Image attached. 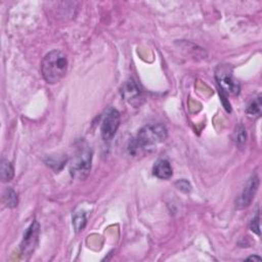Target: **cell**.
I'll return each mask as SVG.
<instances>
[{
    "mask_svg": "<svg viewBox=\"0 0 262 262\" xmlns=\"http://www.w3.org/2000/svg\"><path fill=\"white\" fill-rule=\"evenodd\" d=\"M39 223L34 220L31 225L27 228L26 233L24 234L23 241L21 243V253L24 256H30L38 245L39 240Z\"/></svg>",
    "mask_w": 262,
    "mask_h": 262,
    "instance_id": "obj_7",
    "label": "cell"
},
{
    "mask_svg": "<svg viewBox=\"0 0 262 262\" xmlns=\"http://www.w3.org/2000/svg\"><path fill=\"white\" fill-rule=\"evenodd\" d=\"M4 202L10 208H15L18 206V194L12 187H8L4 192Z\"/></svg>",
    "mask_w": 262,
    "mask_h": 262,
    "instance_id": "obj_12",
    "label": "cell"
},
{
    "mask_svg": "<svg viewBox=\"0 0 262 262\" xmlns=\"http://www.w3.org/2000/svg\"><path fill=\"white\" fill-rule=\"evenodd\" d=\"M259 186V177L256 173L252 174L251 177L247 180L241 194L237 199V208L238 209H245L250 206L252 203L254 196L258 190Z\"/></svg>",
    "mask_w": 262,
    "mask_h": 262,
    "instance_id": "obj_6",
    "label": "cell"
},
{
    "mask_svg": "<svg viewBox=\"0 0 262 262\" xmlns=\"http://www.w3.org/2000/svg\"><path fill=\"white\" fill-rule=\"evenodd\" d=\"M15 176V169L12 163L9 160L3 159L2 165H0V177L4 182L11 181Z\"/></svg>",
    "mask_w": 262,
    "mask_h": 262,
    "instance_id": "obj_11",
    "label": "cell"
},
{
    "mask_svg": "<svg viewBox=\"0 0 262 262\" xmlns=\"http://www.w3.org/2000/svg\"><path fill=\"white\" fill-rule=\"evenodd\" d=\"M175 185L177 186V188L183 192H189L191 190V185L190 183L185 180V179H181V180H178Z\"/></svg>",
    "mask_w": 262,
    "mask_h": 262,
    "instance_id": "obj_15",
    "label": "cell"
},
{
    "mask_svg": "<svg viewBox=\"0 0 262 262\" xmlns=\"http://www.w3.org/2000/svg\"><path fill=\"white\" fill-rule=\"evenodd\" d=\"M251 231L255 233L256 235H260V217H259V212L256 214L254 219L251 222Z\"/></svg>",
    "mask_w": 262,
    "mask_h": 262,
    "instance_id": "obj_16",
    "label": "cell"
},
{
    "mask_svg": "<svg viewBox=\"0 0 262 262\" xmlns=\"http://www.w3.org/2000/svg\"><path fill=\"white\" fill-rule=\"evenodd\" d=\"M246 113L248 114V116L252 117V118H259L261 115V96H257L256 99H254L251 104L248 106Z\"/></svg>",
    "mask_w": 262,
    "mask_h": 262,
    "instance_id": "obj_13",
    "label": "cell"
},
{
    "mask_svg": "<svg viewBox=\"0 0 262 262\" xmlns=\"http://www.w3.org/2000/svg\"><path fill=\"white\" fill-rule=\"evenodd\" d=\"M247 260H257V261H261V257L259 256H250L247 258Z\"/></svg>",
    "mask_w": 262,
    "mask_h": 262,
    "instance_id": "obj_17",
    "label": "cell"
},
{
    "mask_svg": "<svg viewBox=\"0 0 262 262\" xmlns=\"http://www.w3.org/2000/svg\"><path fill=\"white\" fill-rule=\"evenodd\" d=\"M122 96L130 105L137 106L140 104V100L142 99V90L134 79L126 81L122 88Z\"/></svg>",
    "mask_w": 262,
    "mask_h": 262,
    "instance_id": "obj_8",
    "label": "cell"
},
{
    "mask_svg": "<svg viewBox=\"0 0 262 262\" xmlns=\"http://www.w3.org/2000/svg\"><path fill=\"white\" fill-rule=\"evenodd\" d=\"M121 123V116L120 113L114 109L110 108L104 115L102 126H101V135L105 142H111Z\"/></svg>",
    "mask_w": 262,
    "mask_h": 262,
    "instance_id": "obj_5",
    "label": "cell"
},
{
    "mask_svg": "<svg viewBox=\"0 0 262 262\" xmlns=\"http://www.w3.org/2000/svg\"><path fill=\"white\" fill-rule=\"evenodd\" d=\"M233 142L235 143L236 147L240 150H243L246 146L247 143V133H246V129L245 127L240 124L236 127L235 131H234V135H233Z\"/></svg>",
    "mask_w": 262,
    "mask_h": 262,
    "instance_id": "obj_10",
    "label": "cell"
},
{
    "mask_svg": "<svg viewBox=\"0 0 262 262\" xmlns=\"http://www.w3.org/2000/svg\"><path fill=\"white\" fill-rule=\"evenodd\" d=\"M92 152L85 144L78 147L70 164V173L78 179H85L91 170Z\"/></svg>",
    "mask_w": 262,
    "mask_h": 262,
    "instance_id": "obj_3",
    "label": "cell"
},
{
    "mask_svg": "<svg viewBox=\"0 0 262 262\" xmlns=\"http://www.w3.org/2000/svg\"><path fill=\"white\" fill-rule=\"evenodd\" d=\"M86 224V217H85V214L82 213V214H76L74 219H73V225L76 230L77 233H79L80 231H82L84 228Z\"/></svg>",
    "mask_w": 262,
    "mask_h": 262,
    "instance_id": "obj_14",
    "label": "cell"
},
{
    "mask_svg": "<svg viewBox=\"0 0 262 262\" xmlns=\"http://www.w3.org/2000/svg\"><path fill=\"white\" fill-rule=\"evenodd\" d=\"M153 173L160 179H169L173 175V170L170 163L166 159H159L155 163Z\"/></svg>",
    "mask_w": 262,
    "mask_h": 262,
    "instance_id": "obj_9",
    "label": "cell"
},
{
    "mask_svg": "<svg viewBox=\"0 0 262 262\" xmlns=\"http://www.w3.org/2000/svg\"><path fill=\"white\" fill-rule=\"evenodd\" d=\"M68 57L62 51L54 49L48 52L41 62V72L48 84L59 82L67 74Z\"/></svg>",
    "mask_w": 262,
    "mask_h": 262,
    "instance_id": "obj_1",
    "label": "cell"
},
{
    "mask_svg": "<svg viewBox=\"0 0 262 262\" xmlns=\"http://www.w3.org/2000/svg\"><path fill=\"white\" fill-rule=\"evenodd\" d=\"M215 77L217 80V84L219 85V88L222 90L223 93L230 95H238L240 93V83L235 79L233 71L228 66H218V68L216 69Z\"/></svg>",
    "mask_w": 262,
    "mask_h": 262,
    "instance_id": "obj_4",
    "label": "cell"
},
{
    "mask_svg": "<svg viewBox=\"0 0 262 262\" xmlns=\"http://www.w3.org/2000/svg\"><path fill=\"white\" fill-rule=\"evenodd\" d=\"M168 137V131L165 125L153 123L141 129L136 141L130 146V154L137 155L141 151H147L161 143Z\"/></svg>",
    "mask_w": 262,
    "mask_h": 262,
    "instance_id": "obj_2",
    "label": "cell"
}]
</instances>
